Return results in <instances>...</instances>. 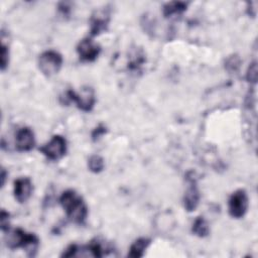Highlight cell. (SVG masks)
<instances>
[{
	"label": "cell",
	"instance_id": "6da1fadb",
	"mask_svg": "<svg viewBox=\"0 0 258 258\" xmlns=\"http://www.w3.org/2000/svg\"><path fill=\"white\" fill-rule=\"evenodd\" d=\"M59 204L70 220L77 224H83L88 216V208L83 199L73 189L63 191L59 198Z\"/></svg>",
	"mask_w": 258,
	"mask_h": 258
},
{
	"label": "cell",
	"instance_id": "7a4b0ae2",
	"mask_svg": "<svg viewBox=\"0 0 258 258\" xmlns=\"http://www.w3.org/2000/svg\"><path fill=\"white\" fill-rule=\"evenodd\" d=\"M5 242L10 249L24 248L29 256H34L39 244L38 238L31 233H26L21 229H14L12 231H6Z\"/></svg>",
	"mask_w": 258,
	"mask_h": 258
},
{
	"label": "cell",
	"instance_id": "3957f363",
	"mask_svg": "<svg viewBox=\"0 0 258 258\" xmlns=\"http://www.w3.org/2000/svg\"><path fill=\"white\" fill-rule=\"evenodd\" d=\"M62 64V56L54 50H46L38 57V67L41 73L47 77L58 73Z\"/></svg>",
	"mask_w": 258,
	"mask_h": 258
},
{
	"label": "cell",
	"instance_id": "277c9868",
	"mask_svg": "<svg viewBox=\"0 0 258 258\" xmlns=\"http://www.w3.org/2000/svg\"><path fill=\"white\" fill-rule=\"evenodd\" d=\"M104 249L98 242H92L89 245L79 246L73 244L69 246L61 254L62 257H102L104 255Z\"/></svg>",
	"mask_w": 258,
	"mask_h": 258
},
{
	"label": "cell",
	"instance_id": "5b68a950",
	"mask_svg": "<svg viewBox=\"0 0 258 258\" xmlns=\"http://www.w3.org/2000/svg\"><path fill=\"white\" fill-rule=\"evenodd\" d=\"M67 98L69 101L75 102L78 108L84 112H90L94 108L96 102L94 90L90 87H84L80 93L69 90L67 92Z\"/></svg>",
	"mask_w": 258,
	"mask_h": 258
},
{
	"label": "cell",
	"instance_id": "8992f818",
	"mask_svg": "<svg viewBox=\"0 0 258 258\" xmlns=\"http://www.w3.org/2000/svg\"><path fill=\"white\" fill-rule=\"evenodd\" d=\"M39 151L49 160H58L67 152V141L60 135H54L46 144L39 148Z\"/></svg>",
	"mask_w": 258,
	"mask_h": 258
},
{
	"label": "cell",
	"instance_id": "52a82bcc",
	"mask_svg": "<svg viewBox=\"0 0 258 258\" xmlns=\"http://www.w3.org/2000/svg\"><path fill=\"white\" fill-rule=\"evenodd\" d=\"M229 214L235 219H240L244 217L248 210L249 202L247 194L244 189H238L232 194L229 199Z\"/></svg>",
	"mask_w": 258,
	"mask_h": 258
},
{
	"label": "cell",
	"instance_id": "ba28073f",
	"mask_svg": "<svg viewBox=\"0 0 258 258\" xmlns=\"http://www.w3.org/2000/svg\"><path fill=\"white\" fill-rule=\"evenodd\" d=\"M77 51L83 61H94L100 54L101 47L91 38H84L79 42Z\"/></svg>",
	"mask_w": 258,
	"mask_h": 258
},
{
	"label": "cell",
	"instance_id": "9c48e42d",
	"mask_svg": "<svg viewBox=\"0 0 258 258\" xmlns=\"http://www.w3.org/2000/svg\"><path fill=\"white\" fill-rule=\"evenodd\" d=\"M110 20V14L107 9H99L96 10L90 20L91 27H90V33L91 35H99L100 33L107 30L108 24Z\"/></svg>",
	"mask_w": 258,
	"mask_h": 258
},
{
	"label": "cell",
	"instance_id": "30bf717a",
	"mask_svg": "<svg viewBox=\"0 0 258 258\" xmlns=\"http://www.w3.org/2000/svg\"><path fill=\"white\" fill-rule=\"evenodd\" d=\"M186 180L188 183V187L183 197V205H184V209L187 212H192L197 209L199 205L200 191L197 186L196 178H194V176H190L189 173L187 174Z\"/></svg>",
	"mask_w": 258,
	"mask_h": 258
},
{
	"label": "cell",
	"instance_id": "8fae6325",
	"mask_svg": "<svg viewBox=\"0 0 258 258\" xmlns=\"http://www.w3.org/2000/svg\"><path fill=\"white\" fill-rule=\"evenodd\" d=\"M16 147L19 151H29L35 144L34 133L28 127L20 128L16 133Z\"/></svg>",
	"mask_w": 258,
	"mask_h": 258
},
{
	"label": "cell",
	"instance_id": "7c38bea8",
	"mask_svg": "<svg viewBox=\"0 0 258 258\" xmlns=\"http://www.w3.org/2000/svg\"><path fill=\"white\" fill-rule=\"evenodd\" d=\"M32 182L28 177H20L14 181V197L18 203H25L32 194Z\"/></svg>",
	"mask_w": 258,
	"mask_h": 258
},
{
	"label": "cell",
	"instance_id": "4fadbf2b",
	"mask_svg": "<svg viewBox=\"0 0 258 258\" xmlns=\"http://www.w3.org/2000/svg\"><path fill=\"white\" fill-rule=\"evenodd\" d=\"M187 3L181 1L168 2L163 6V15L166 18H170L175 15H180L186 10Z\"/></svg>",
	"mask_w": 258,
	"mask_h": 258
},
{
	"label": "cell",
	"instance_id": "5bb4252c",
	"mask_svg": "<svg viewBox=\"0 0 258 258\" xmlns=\"http://www.w3.org/2000/svg\"><path fill=\"white\" fill-rule=\"evenodd\" d=\"M150 244V240L147 238H139L137 239L131 246L128 252L129 257H142L144 255L145 250Z\"/></svg>",
	"mask_w": 258,
	"mask_h": 258
},
{
	"label": "cell",
	"instance_id": "9a60e30c",
	"mask_svg": "<svg viewBox=\"0 0 258 258\" xmlns=\"http://www.w3.org/2000/svg\"><path fill=\"white\" fill-rule=\"evenodd\" d=\"M191 231L198 237H207L210 233V226L204 217H198L191 227Z\"/></svg>",
	"mask_w": 258,
	"mask_h": 258
},
{
	"label": "cell",
	"instance_id": "2e32d148",
	"mask_svg": "<svg viewBox=\"0 0 258 258\" xmlns=\"http://www.w3.org/2000/svg\"><path fill=\"white\" fill-rule=\"evenodd\" d=\"M88 167L93 172H100L104 168V160L99 155H92L88 160Z\"/></svg>",
	"mask_w": 258,
	"mask_h": 258
},
{
	"label": "cell",
	"instance_id": "e0dca14e",
	"mask_svg": "<svg viewBox=\"0 0 258 258\" xmlns=\"http://www.w3.org/2000/svg\"><path fill=\"white\" fill-rule=\"evenodd\" d=\"M246 79L249 83L251 84H256L257 81V63L255 61H253L246 73Z\"/></svg>",
	"mask_w": 258,
	"mask_h": 258
},
{
	"label": "cell",
	"instance_id": "ac0fdd59",
	"mask_svg": "<svg viewBox=\"0 0 258 258\" xmlns=\"http://www.w3.org/2000/svg\"><path fill=\"white\" fill-rule=\"evenodd\" d=\"M240 63H241L240 58H239L237 55H232L231 57H229V58L227 59L226 69H227L229 72H236V71L239 69Z\"/></svg>",
	"mask_w": 258,
	"mask_h": 258
},
{
	"label": "cell",
	"instance_id": "d6986e66",
	"mask_svg": "<svg viewBox=\"0 0 258 258\" xmlns=\"http://www.w3.org/2000/svg\"><path fill=\"white\" fill-rule=\"evenodd\" d=\"M9 62V49L6 44L2 41L1 44V70L4 71Z\"/></svg>",
	"mask_w": 258,
	"mask_h": 258
},
{
	"label": "cell",
	"instance_id": "ffe728a7",
	"mask_svg": "<svg viewBox=\"0 0 258 258\" xmlns=\"http://www.w3.org/2000/svg\"><path fill=\"white\" fill-rule=\"evenodd\" d=\"M0 223H1V230L3 232H6L9 230V214L4 210L1 211Z\"/></svg>",
	"mask_w": 258,
	"mask_h": 258
},
{
	"label": "cell",
	"instance_id": "44dd1931",
	"mask_svg": "<svg viewBox=\"0 0 258 258\" xmlns=\"http://www.w3.org/2000/svg\"><path fill=\"white\" fill-rule=\"evenodd\" d=\"M105 133H106V127L100 125V126H98L97 128H95L94 131L92 132V139H93L94 141H96V140H98L101 136H103Z\"/></svg>",
	"mask_w": 258,
	"mask_h": 258
},
{
	"label": "cell",
	"instance_id": "7402d4cb",
	"mask_svg": "<svg viewBox=\"0 0 258 258\" xmlns=\"http://www.w3.org/2000/svg\"><path fill=\"white\" fill-rule=\"evenodd\" d=\"M1 177H2V186L5 184V179H6V171H5V169L4 168H2V170H1Z\"/></svg>",
	"mask_w": 258,
	"mask_h": 258
}]
</instances>
